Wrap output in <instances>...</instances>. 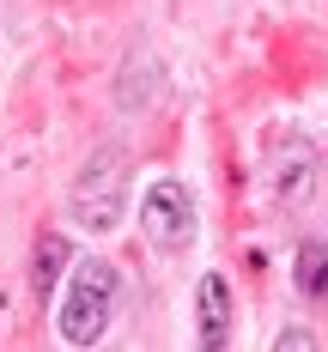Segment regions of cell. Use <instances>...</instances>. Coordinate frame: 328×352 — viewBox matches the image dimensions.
I'll return each mask as SVG.
<instances>
[{
  "mask_svg": "<svg viewBox=\"0 0 328 352\" xmlns=\"http://www.w3.org/2000/svg\"><path fill=\"white\" fill-rule=\"evenodd\" d=\"M109 298H116V267L109 261H79L73 292L61 304V340L67 346H91L109 322Z\"/></svg>",
  "mask_w": 328,
  "mask_h": 352,
  "instance_id": "obj_1",
  "label": "cell"
},
{
  "mask_svg": "<svg viewBox=\"0 0 328 352\" xmlns=\"http://www.w3.org/2000/svg\"><path fill=\"white\" fill-rule=\"evenodd\" d=\"M122 188H128V170H122V158L104 152V158H91L79 182H73V219L85 225V231H109L116 219H122Z\"/></svg>",
  "mask_w": 328,
  "mask_h": 352,
  "instance_id": "obj_2",
  "label": "cell"
},
{
  "mask_svg": "<svg viewBox=\"0 0 328 352\" xmlns=\"http://www.w3.org/2000/svg\"><path fill=\"white\" fill-rule=\"evenodd\" d=\"M140 231L152 249H182L195 237V201H188V188L182 182H152L140 195Z\"/></svg>",
  "mask_w": 328,
  "mask_h": 352,
  "instance_id": "obj_3",
  "label": "cell"
},
{
  "mask_svg": "<svg viewBox=\"0 0 328 352\" xmlns=\"http://www.w3.org/2000/svg\"><path fill=\"white\" fill-rule=\"evenodd\" d=\"M310 188H316V152H310V140L280 146L274 152V201L280 207H304Z\"/></svg>",
  "mask_w": 328,
  "mask_h": 352,
  "instance_id": "obj_4",
  "label": "cell"
},
{
  "mask_svg": "<svg viewBox=\"0 0 328 352\" xmlns=\"http://www.w3.org/2000/svg\"><path fill=\"white\" fill-rule=\"evenodd\" d=\"M225 340H231V285L219 274H207L201 280V346L219 352Z\"/></svg>",
  "mask_w": 328,
  "mask_h": 352,
  "instance_id": "obj_5",
  "label": "cell"
},
{
  "mask_svg": "<svg viewBox=\"0 0 328 352\" xmlns=\"http://www.w3.org/2000/svg\"><path fill=\"white\" fill-rule=\"evenodd\" d=\"M73 261V249H67V237L61 231H43L36 237V261H31V280H36V298H49L55 292V274Z\"/></svg>",
  "mask_w": 328,
  "mask_h": 352,
  "instance_id": "obj_6",
  "label": "cell"
},
{
  "mask_svg": "<svg viewBox=\"0 0 328 352\" xmlns=\"http://www.w3.org/2000/svg\"><path fill=\"white\" fill-rule=\"evenodd\" d=\"M292 280H298L304 298H328V243H298Z\"/></svg>",
  "mask_w": 328,
  "mask_h": 352,
  "instance_id": "obj_7",
  "label": "cell"
},
{
  "mask_svg": "<svg viewBox=\"0 0 328 352\" xmlns=\"http://www.w3.org/2000/svg\"><path fill=\"white\" fill-rule=\"evenodd\" d=\"M274 346H280V352H310V346H316V334H310V328H286Z\"/></svg>",
  "mask_w": 328,
  "mask_h": 352,
  "instance_id": "obj_8",
  "label": "cell"
}]
</instances>
